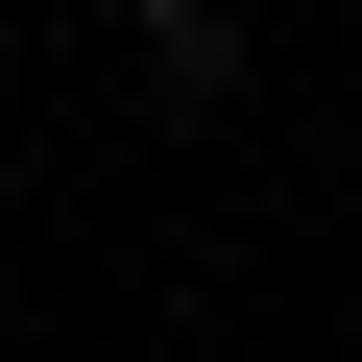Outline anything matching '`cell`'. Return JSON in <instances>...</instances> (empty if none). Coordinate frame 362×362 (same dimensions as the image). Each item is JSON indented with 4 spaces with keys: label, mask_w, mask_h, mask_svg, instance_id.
Listing matches in <instances>:
<instances>
[{
    "label": "cell",
    "mask_w": 362,
    "mask_h": 362,
    "mask_svg": "<svg viewBox=\"0 0 362 362\" xmlns=\"http://www.w3.org/2000/svg\"><path fill=\"white\" fill-rule=\"evenodd\" d=\"M121 25H145V49H194V25H218V0H121Z\"/></svg>",
    "instance_id": "cell-1"
}]
</instances>
